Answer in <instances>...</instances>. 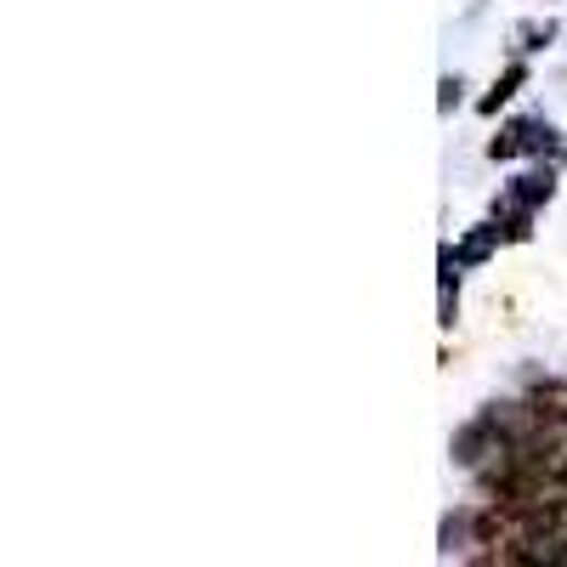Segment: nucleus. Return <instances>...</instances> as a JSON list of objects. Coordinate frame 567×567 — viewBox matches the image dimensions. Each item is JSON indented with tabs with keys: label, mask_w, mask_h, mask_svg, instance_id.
I'll return each mask as SVG.
<instances>
[{
	"label": "nucleus",
	"mask_w": 567,
	"mask_h": 567,
	"mask_svg": "<svg viewBox=\"0 0 567 567\" xmlns=\"http://www.w3.org/2000/svg\"><path fill=\"white\" fill-rule=\"evenodd\" d=\"M545 148H556V131L545 125V120H516V125H505L494 142H488V159H516V154H545Z\"/></svg>",
	"instance_id": "f257e3e1"
},
{
	"label": "nucleus",
	"mask_w": 567,
	"mask_h": 567,
	"mask_svg": "<svg viewBox=\"0 0 567 567\" xmlns=\"http://www.w3.org/2000/svg\"><path fill=\"white\" fill-rule=\"evenodd\" d=\"M550 194H556V176H550V171H528V176L511 182V205H523V210H528V205H545Z\"/></svg>",
	"instance_id": "f03ea898"
},
{
	"label": "nucleus",
	"mask_w": 567,
	"mask_h": 567,
	"mask_svg": "<svg viewBox=\"0 0 567 567\" xmlns=\"http://www.w3.org/2000/svg\"><path fill=\"white\" fill-rule=\"evenodd\" d=\"M505 239V233H499V221H488V227H477V233H465V245L454 250V261L460 267H477V261H488V250Z\"/></svg>",
	"instance_id": "7ed1b4c3"
},
{
	"label": "nucleus",
	"mask_w": 567,
	"mask_h": 567,
	"mask_svg": "<svg viewBox=\"0 0 567 567\" xmlns=\"http://www.w3.org/2000/svg\"><path fill=\"white\" fill-rule=\"evenodd\" d=\"M488 437H494V425H488V420L465 425V432L454 437V460H460V465H477V460H483V449H488Z\"/></svg>",
	"instance_id": "20e7f679"
},
{
	"label": "nucleus",
	"mask_w": 567,
	"mask_h": 567,
	"mask_svg": "<svg viewBox=\"0 0 567 567\" xmlns=\"http://www.w3.org/2000/svg\"><path fill=\"white\" fill-rule=\"evenodd\" d=\"M523 80H528V69H523V63H511V69L494 80V91L483 97V114H499V103H511V97H516V85H523Z\"/></svg>",
	"instance_id": "39448f33"
},
{
	"label": "nucleus",
	"mask_w": 567,
	"mask_h": 567,
	"mask_svg": "<svg viewBox=\"0 0 567 567\" xmlns=\"http://www.w3.org/2000/svg\"><path fill=\"white\" fill-rule=\"evenodd\" d=\"M528 409H534V420H567V386H539Z\"/></svg>",
	"instance_id": "423d86ee"
},
{
	"label": "nucleus",
	"mask_w": 567,
	"mask_h": 567,
	"mask_svg": "<svg viewBox=\"0 0 567 567\" xmlns=\"http://www.w3.org/2000/svg\"><path fill=\"white\" fill-rule=\"evenodd\" d=\"M499 233H505V239H516V245H523L528 233H534V227H528V210H511V216L499 221Z\"/></svg>",
	"instance_id": "0eeeda50"
},
{
	"label": "nucleus",
	"mask_w": 567,
	"mask_h": 567,
	"mask_svg": "<svg viewBox=\"0 0 567 567\" xmlns=\"http://www.w3.org/2000/svg\"><path fill=\"white\" fill-rule=\"evenodd\" d=\"M460 91H465V85H460V74H449V80H443V109H454V103H460Z\"/></svg>",
	"instance_id": "6e6552de"
},
{
	"label": "nucleus",
	"mask_w": 567,
	"mask_h": 567,
	"mask_svg": "<svg viewBox=\"0 0 567 567\" xmlns=\"http://www.w3.org/2000/svg\"><path fill=\"white\" fill-rule=\"evenodd\" d=\"M523 40H528V52H534L539 40H550V23H528V29H523Z\"/></svg>",
	"instance_id": "1a4fd4ad"
},
{
	"label": "nucleus",
	"mask_w": 567,
	"mask_h": 567,
	"mask_svg": "<svg viewBox=\"0 0 567 567\" xmlns=\"http://www.w3.org/2000/svg\"><path fill=\"white\" fill-rule=\"evenodd\" d=\"M550 483H556V488H567V460H550Z\"/></svg>",
	"instance_id": "9d476101"
}]
</instances>
